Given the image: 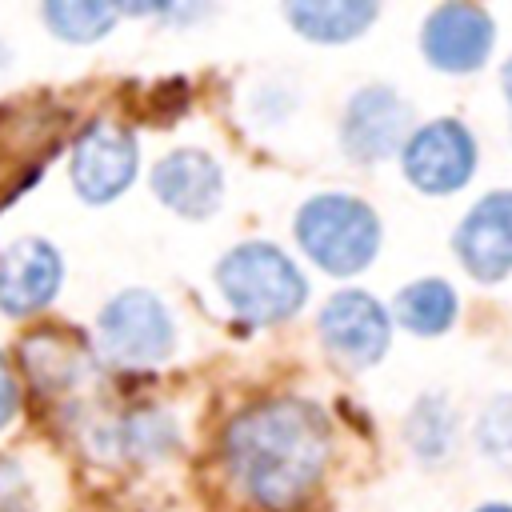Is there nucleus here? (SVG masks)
Here are the masks:
<instances>
[{"label": "nucleus", "mask_w": 512, "mask_h": 512, "mask_svg": "<svg viewBox=\"0 0 512 512\" xmlns=\"http://www.w3.org/2000/svg\"><path fill=\"white\" fill-rule=\"evenodd\" d=\"M60 148V116L44 104L8 112L0 120V204L20 196L44 168V160Z\"/></svg>", "instance_id": "nucleus-9"}, {"label": "nucleus", "mask_w": 512, "mask_h": 512, "mask_svg": "<svg viewBox=\"0 0 512 512\" xmlns=\"http://www.w3.org/2000/svg\"><path fill=\"white\" fill-rule=\"evenodd\" d=\"M224 464L236 488L268 508L300 504L328 464V420L304 400H264L224 428Z\"/></svg>", "instance_id": "nucleus-1"}, {"label": "nucleus", "mask_w": 512, "mask_h": 512, "mask_svg": "<svg viewBox=\"0 0 512 512\" xmlns=\"http://www.w3.org/2000/svg\"><path fill=\"white\" fill-rule=\"evenodd\" d=\"M492 40L496 28L472 0H448L424 24V56L440 72H476L488 60Z\"/></svg>", "instance_id": "nucleus-8"}, {"label": "nucleus", "mask_w": 512, "mask_h": 512, "mask_svg": "<svg viewBox=\"0 0 512 512\" xmlns=\"http://www.w3.org/2000/svg\"><path fill=\"white\" fill-rule=\"evenodd\" d=\"M112 440L132 460H160V456H168L176 448V424L164 412L148 408V412H132L128 420H120Z\"/></svg>", "instance_id": "nucleus-19"}, {"label": "nucleus", "mask_w": 512, "mask_h": 512, "mask_svg": "<svg viewBox=\"0 0 512 512\" xmlns=\"http://www.w3.org/2000/svg\"><path fill=\"white\" fill-rule=\"evenodd\" d=\"M152 192L180 216L188 220H204L208 212L220 208V196H224V176H220V164L208 156V152H196V148H180L172 156H164L156 168H152Z\"/></svg>", "instance_id": "nucleus-13"}, {"label": "nucleus", "mask_w": 512, "mask_h": 512, "mask_svg": "<svg viewBox=\"0 0 512 512\" xmlns=\"http://www.w3.org/2000/svg\"><path fill=\"white\" fill-rule=\"evenodd\" d=\"M476 168V144L464 124L436 120L408 136L404 144V172L428 196H448L468 184Z\"/></svg>", "instance_id": "nucleus-5"}, {"label": "nucleus", "mask_w": 512, "mask_h": 512, "mask_svg": "<svg viewBox=\"0 0 512 512\" xmlns=\"http://www.w3.org/2000/svg\"><path fill=\"white\" fill-rule=\"evenodd\" d=\"M296 240L324 272L352 276L364 264H372L380 244V224L364 200L344 192H324L296 212Z\"/></svg>", "instance_id": "nucleus-3"}, {"label": "nucleus", "mask_w": 512, "mask_h": 512, "mask_svg": "<svg viewBox=\"0 0 512 512\" xmlns=\"http://www.w3.org/2000/svg\"><path fill=\"white\" fill-rule=\"evenodd\" d=\"M60 256L48 240L24 236L0 256V308L8 316L40 312L60 288Z\"/></svg>", "instance_id": "nucleus-12"}, {"label": "nucleus", "mask_w": 512, "mask_h": 512, "mask_svg": "<svg viewBox=\"0 0 512 512\" xmlns=\"http://www.w3.org/2000/svg\"><path fill=\"white\" fill-rule=\"evenodd\" d=\"M476 512H512L508 504H484V508H476Z\"/></svg>", "instance_id": "nucleus-25"}, {"label": "nucleus", "mask_w": 512, "mask_h": 512, "mask_svg": "<svg viewBox=\"0 0 512 512\" xmlns=\"http://www.w3.org/2000/svg\"><path fill=\"white\" fill-rule=\"evenodd\" d=\"M412 128V108L384 84H372V88H360L344 112V128H340V140H344V152L360 164L368 160H384L392 156L404 136Z\"/></svg>", "instance_id": "nucleus-10"}, {"label": "nucleus", "mask_w": 512, "mask_h": 512, "mask_svg": "<svg viewBox=\"0 0 512 512\" xmlns=\"http://www.w3.org/2000/svg\"><path fill=\"white\" fill-rule=\"evenodd\" d=\"M476 444L492 464L512 468V396H496L484 408L476 424Z\"/></svg>", "instance_id": "nucleus-20"}, {"label": "nucleus", "mask_w": 512, "mask_h": 512, "mask_svg": "<svg viewBox=\"0 0 512 512\" xmlns=\"http://www.w3.org/2000/svg\"><path fill=\"white\" fill-rule=\"evenodd\" d=\"M120 12V0H44V20L64 40H100Z\"/></svg>", "instance_id": "nucleus-18"}, {"label": "nucleus", "mask_w": 512, "mask_h": 512, "mask_svg": "<svg viewBox=\"0 0 512 512\" xmlns=\"http://www.w3.org/2000/svg\"><path fill=\"white\" fill-rule=\"evenodd\" d=\"M320 340L340 364L368 368L388 348V316L368 292H336L320 312Z\"/></svg>", "instance_id": "nucleus-7"}, {"label": "nucleus", "mask_w": 512, "mask_h": 512, "mask_svg": "<svg viewBox=\"0 0 512 512\" xmlns=\"http://www.w3.org/2000/svg\"><path fill=\"white\" fill-rule=\"evenodd\" d=\"M216 284H220L224 300L232 304V312L252 324L288 320L292 312H300V304L308 296L300 268L280 248L260 244V240L232 248L216 268Z\"/></svg>", "instance_id": "nucleus-2"}, {"label": "nucleus", "mask_w": 512, "mask_h": 512, "mask_svg": "<svg viewBox=\"0 0 512 512\" xmlns=\"http://www.w3.org/2000/svg\"><path fill=\"white\" fill-rule=\"evenodd\" d=\"M456 256L476 280H500L512 272V192L484 196L456 228Z\"/></svg>", "instance_id": "nucleus-11"}, {"label": "nucleus", "mask_w": 512, "mask_h": 512, "mask_svg": "<svg viewBox=\"0 0 512 512\" xmlns=\"http://www.w3.org/2000/svg\"><path fill=\"white\" fill-rule=\"evenodd\" d=\"M96 336H100V352L124 368L160 364L172 356L176 344L168 308L144 288H128L116 300H108L96 320Z\"/></svg>", "instance_id": "nucleus-4"}, {"label": "nucleus", "mask_w": 512, "mask_h": 512, "mask_svg": "<svg viewBox=\"0 0 512 512\" xmlns=\"http://www.w3.org/2000/svg\"><path fill=\"white\" fill-rule=\"evenodd\" d=\"M16 416V376L8 368V360L0 356V428Z\"/></svg>", "instance_id": "nucleus-21"}, {"label": "nucleus", "mask_w": 512, "mask_h": 512, "mask_svg": "<svg viewBox=\"0 0 512 512\" xmlns=\"http://www.w3.org/2000/svg\"><path fill=\"white\" fill-rule=\"evenodd\" d=\"M24 364L40 388H68L88 376L92 360L84 344H68L64 332H36L24 340Z\"/></svg>", "instance_id": "nucleus-15"}, {"label": "nucleus", "mask_w": 512, "mask_h": 512, "mask_svg": "<svg viewBox=\"0 0 512 512\" xmlns=\"http://www.w3.org/2000/svg\"><path fill=\"white\" fill-rule=\"evenodd\" d=\"M500 84H504V92H508V100H512V60L504 64V72H500Z\"/></svg>", "instance_id": "nucleus-24"}, {"label": "nucleus", "mask_w": 512, "mask_h": 512, "mask_svg": "<svg viewBox=\"0 0 512 512\" xmlns=\"http://www.w3.org/2000/svg\"><path fill=\"white\" fill-rule=\"evenodd\" d=\"M408 444L424 464H444L456 444V416L444 396H424L408 416Z\"/></svg>", "instance_id": "nucleus-17"}, {"label": "nucleus", "mask_w": 512, "mask_h": 512, "mask_svg": "<svg viewBox=\"0 0 512 512\" xmlns=\"http://www.w3.org/2000/svg\"><path fill=\"white\" fill-rule=\"evenodd\" d=\"M168 8H172V0H120V12H132V16H156Z\"/></svg>", "instance_id": "nucleus-23"}, {"label": "nucleus", "mask_w": 512, "mask_h": 512, "mask_svg": "<svg viewBox=\"0 0 512 512\" xmlns=\"http://www.w3.org/2000/svg\"><path fill=\"white\" fill-rule=\"evenodd\" d=\"M284 12L300 36L336 44L360 36L372 24L376 0H284Z\"/></svg>", "instance_id": "nucleus-14"}, {"label": "nucleus", "mask_w": 512, "mask_h": 512, "mask_svg": "<svg viewBox=\"0 0 512 512\" xmlns=\"http://www.w3.org/2000/svg\"><path fill=\"white\" fill-rule=\"evenodd\" d=\"M136 176V140L116 124H88L72 148V184L88 204L116 200Z\"/></svg>", "instance_id": "nucleus-6"}, {"label": "nucleus", "mask_w": 512, "mask_h": 512, "mask_svg": "<svg viewBox=\"0 0 512 512\" xmlns=\"http://www.w3.org/2000/svg\"><path fill=\"white\" fill-rule=\"evenodd\" d=\"M4 64H8V48L0 44V72H4Z\"/></svg>", "instance_id": "nucleus-26"}, {"label": "nucleus", "mask_w": 512, "mask_h": 512, "mask_svg": "<svg viewBox=\"0 0 512 512\" xmlns=\"http://www.w3.org/2000/svg\"><path fill=\"white\" fill-rule=\"evenodd\" d=\"M456 316V292L444 280H416L396 296V320L408 332L436 336L452 324Z\"/></svg>", "instance_id": "nucleus-16"}, {"label": "nucleus", "mask_w": 512, "mask_h": 512, "mask_svg": "<svg viewBox=\"0 0 512 512\" xmlns=\"http://www.w3.org/2000/svg\"><path fill=\"white\" fill-rule=\"evenodd\" d=\"M16 492H24L20 472L12 464H0V512H16Z\"/></svg>", "instance_id": "nucleus-22"}]
</instances>
